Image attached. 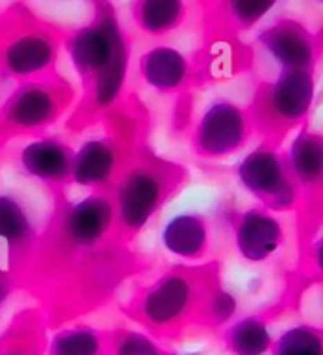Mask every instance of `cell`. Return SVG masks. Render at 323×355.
<instances>
[{"instance_id":"cell-4","label":"cell","mask_w":323,"mask_h":355,"mask_svg":"<svg viewBox=\"0 0 323 355\" xmlns=\"http://www.w3.org/2000/svg\"><path fill=\"white\" fill-rule=\"evenodd\" d=\"M101 132L76 150L72 185L89 193H110L119 174L148 144L150 117L134 93H129L98 123Z\"/></svg>"},{"instance_id":"cell-16","label":"cell","mask_w":323,"mask_h":355,"mask_svg":"<svg viewBox=\"0 0 323 355\" xmlns=\"http://www.w3.org/2000/svg\"><path fill=\"white\" fill-rule=\"evenodd\" d=\"M283 161L299 191H323V135L310 127L293 130Z\"/></svg>"},{"instance_id":"cell-3","label":"cell","mask_w":323,"mask_h":355,"mask_svg":"<svg viewBox=\"0 0 323 355\" xmlns=\"http://www.w3.org/2000/svg\"><path fill=\"white\" fill-rule=\"evenodd\" d=\"M218 278L213 265H172L132 289L119 312L152 338H176L197 323L207 289Z\"/></svg>"},{"instance_id":"cell-10","label":"cell","mask_w":323,"mask_h":355,"mask_svg":"<svg viewBox=\"0 0 323 355\" xmlns=\"http://www.w3.org/2000/svg\"><path fill=\"white\" fill-rule=\"evenodd\" d=\"M254 130L250 110L220 96L200 112L189 135V144L197 157L221 161L244 150Z\"/></svg>"},{"instance_id":"cell-24","label":"cell","mask_w":323,"mask_h":355,"mask_svg":"<svg viewBox=\"0 0 323 355\" xmlns=\"http://www.w3.org/2000/svg\"><path fill=\"white\" fill-rule=\"evenodd\" d=\"M110 336V355H166L155 338L146 335L144 331L132 327L108 329Z\"/></svg>"},{"instance_id":"cell-12","label":"cell","mask_w":323,"mask_h":355,"mask_svg":"<svg viewBox=\"0 0 323 355\" xmlns=\"http://www.w3.org/2000/svg\"><path fill=\"white\" fill-rule=\"evenodd\" d=\"M76 150L67 138L59 135H46L28 140L17 151L19 171L46 187L49 197H67L72 187Z\"/></svg>"},{"instance_id":"cell-21","label":"cell","mask_w":323,"mask_h":355,"mask_svg":"<svg viewBox=\"0 0 323 355\" xmlns=\"http://www.w3.org/2000/svg\"><path fill=\"white\" fill-rule=\"evenodd\" d=\"M221 340L231 355H268L274 335L267 318L244 315L223 329Z\"/></svg>"},{"instance_id":"cell-11","label":"cell","mask_w":323,"mask_h":355,"mask_svg":"<svg viewBox=\"0 0 323 355\" xmlns=\"http://www.w3.org/2000/svg\"><path fill=\"white\" fill-rule=\"evenodd\" d=\"M255 42L280 70L314 72L322 55V36L295 17H278L263 27Z\"/></svg>"},{"instance_id":"cell-1","label":"cell","mask_w":323,"mask_h":355,"mask_svg":"<svg viewBox=\"0 0 323 355\" xmlns=\"http://www.w3.org/2000/svg\"><path fill=\"white\" fill-rule=\"evenodd\" d=\"M144 268L116 231L110 193L51 198V212L19 276V289L59 329L93 314Z\"/></svg>"},{"instance_id":"cell-19","label":"cell","mask_w":323,"mask_h":355,"mask_svg":"<svg viewBox=\"0 0 323 355\" xmlns=\"http://www.w3.org/2000/svg\"><path fill=\"white\" fill-rule=\"evenodd\" d=\"M129 14L134 27L148 38H165L186 25L189 17V6L186 2L166 0V2H132Z\"/></svg>"},{"instance_id":"cell-20","label":"cell","mask_w":323,"mask_h":355,"mask_svg":"<svg viewBox=\"0 0 323 355\" xmlns=\"http://www.w3.org/2000/svg\"><path fill=\"white\" fill-rule=\"evenodd\" d=\"M46 355H110L108 329L87 323H69L53 329Z\"/></svg>"},{"instance_id":"cell-14","label":"cell","mask_w":323,"mask_h":355,"mask_svg":"<svg viewBox=\"0 0 323 355\" xmlns=\"http://www.w3.org/2000/svg\"><path fill=\"white\" fill-rule=\"evenodd\" d=\"M38 232L27 205L14 193H0V261L15 274L17 284Z\"/></svg>"},{"instance_id":"cell-6","label":"cell","mask_w":323,"mask_h":355,"mask_svg":"<svg viewBox=\"0 0 323 355\" xmlns=\"http://www.w3.org/2000/svg\"><path fill=\"white\" fill-rule=\"evenodd\" d=\"M67 31L25 2L0 6V80L19 83L57 70Z\"/></svg>"},{"instance_id":"cell-28","label":"cell","mask_w":323,"mask_h":355,"mask_svg":"<svg viewBox=\"0 0 323 355\" xmlns=\"http://www.w3.org/2000/svg\"><path fill=\"white\" fill-rule=\"evenodd\" d=\"M166 355H182V354H171V352H166Z\"/></svg>"},{"instance_id":"cell-8","label":"cell","mask_w":323,"mask_h":355,"mask_svg":"<svg viewBox=\"0 0 323 355\" xmlns=\"http://www.w3.org/2000/svg\"><path fill=\"white\" fill-rule=\"evenodd\" d=\"M316 76L310 70H280L257 89L250 108L254 129L267 140L306 125L316 101Z\"/></svg>"},{"instance_id":"cell-17","label":"cell","mask_w":323,"mask_h":355,"mask_svg":"<svg viewBox=\"0 0 323 355\" xmlns=\"http://www.w3.org/2000/svg\"><path fill=\"white\" fill-rule=\"evenodd\" d=\"M161 246L172 257L202 261L212 248V227L207 216L199 212H182L172 216L161 229Z\"/></svg>"},{"instance_id":"cell-27","label":"cell","mask_w":323,"mask_h":355,"mask_svg":"<svg viewBox=\"0 0 323 355\" xmlns=\"http://www.w3.org/2000/svg\"><path fill=\"white\" fill-rule=\"evenodd\" d=\"M312 265L316 268V272L323 278V236L317 239L312 246Z\"/></svg>"},{"instance_id":"cell-13","label":"cell","mask_w":323,"mask_h":355,"mask_svg":"<svg viewBox=\"0 0 323 355\" xmlns=\"http://www.w3.org/2000/svg\"><path fill=\"white\" fill-rule=\"evenodd\" d=\"M231 229L236 252L252 265H259L274 257L286 242L282 219L263 206H250L236 214Z\"/></svg>"},{"instance_id":"cell-9","label":"cell","mask_w":323,"mask_h":355,"mask_svg":"<svg viewBox=\"0 0 323 355\" xmlns=\"http://www.w3.org/2000/svg\"><path fill=\"white\" fill-rule=\"evenodd\" d=\"M238 184L270 212H288L295 208L301 191L289 174L283 153L276 140H263L244 153L234 168Z\"/></svg>"},{"instance_id":"cell-25","label":"cell","mask_w":323,"mask_h":355,"mask_svg":"<svg viewBox=\"0 0 323 355\" xmlns=\"http://www.w3.org/2000/svg\"><path fill=\"white\" fill-rule=\"evenodd\" d=\"M274 2H263V0H255V2H247V0H241V2H227L225 6H221L225 19L233 25L234 28L241 31H247L254 28L257 23H261L272 10H274Z\"/></svg>"},{"instance_id":"cell-22","label":"cell","mask_w":323,"mask_h":355,"mask_svg":"<svg viewBox=\"0 0 323 355\" xmlns=\"http://www.w3.org/2000/svg\"><path fill=\"white\" fill-rule=\"evenodd\" d=\"M238 312V299L233 291L223 287L220 282V276L210 284L207 289V295L202 299L199 310V325L210 329L227 327L231 321H234V315Z\"/></svg>"},{"instance_id":"cell-2","label":"cell","mask_w":323,"mask_h":355,"mask_svg":"<svg viewBox=\"0 0 323 355\" xmlns=\"http://www.w3.org/2000/svg\"><path fill=\"white\" fill-rule=\"evenodd\" d=\"M62 51L80 80L78 101L64 129L80 135L101 123L127 95L132 36L112 2H93L89 19L67 31Z\"/></svg>"},{"instance_id":"cell-18","label":"cell","mask_w":323,"mask_h":355,"mask_svg":"<svg viewBox=\"0 0 323 355\" xmlns=\"http://www.w3.org/2000/svg\"><path fill=\"white\" fill-rule=\"evenodd\" d=\"M49 329L48 318L36 304L21 308L0 333V355H46Z\"/></svg>"},{"instance_id":"cell-15","label":"cell","mask_w":323,"mask_h":355,"mask_svg":"<svg viewBox=\"0 0 323 355\" xmlns=\"http://www.w3.org/2000/svg\"><path fill=\"white\" fill-rule=\"evenodd\" d=\"M138 76L161 95H178L191 83L193 62L178 48L159 44L138 57Z\"/></svg>"},{"instance_id":"cell-23","label":"cell","mask_w":323,"mask_h":355,"mask_svg":"<svg viewBox=\"0 0 323 355\" xmlns=\"http://www.w3.org/2000/svg\"><path fill=\"white\" fill-rule=\"evenodd\" d=\"M268 355H323V329L312 323H295L274 336Z\"/></svg>"},{"instance_id":"cell-5","label":"cell","mask_w":323,"mask_h":355,"mask_svg":"<svg viewBox=\"0 0 323 355\" xmlns=\"http://www.w3.org/2000/svg\"><path fill=\"white\" fill-rule=\"evenodd\" d=\"M186 182L184 164L161 157L150 144L140 148L110 191L117 234L132 244Z\"/></svg>"},{"instance_id":"cell-26","label":"cell","mask_w":323,"mask_h":355,"mask_svg":"<svg viewBox=\"0 0 323 355\" xmlns=\"http://www.w3.org/2000/svg\"><path fill=\"white\" fill-rule=\"evenodd\" d=\"M17 291H21V289L15 274L0 261V308L4 306L12 299V295L17 293Z\"/></svg>"},{"instance_id":"cell-7","label":"cell","mask_w":323,"mask_h":355,"mask_svg":"<svg viewBox=\"0 0 323 355\" xmlns=\"http://www.w3.org/2000/svg\"><path fill=\"white\" fill-rule=\"evenodd\" d=\"M78 101L74 83L59 70L15 83L0 103V148L15 138H42L67 121Z\"/></svg>"}]
</instances>
